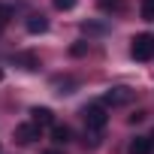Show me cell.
Wrapping results in <instances>:
<instances>
[{"mask_svg":"<svg viewBox=\"0 0 154 154\" xmlns=\"http://www.w3.org/2000/svg\"><path fill=\"white\" fill-rule=\"evenodd\" d=\"M82 118H85V127H88L91 133H100V130H103V127L109 124V115H106V106H103V103H94V106H85Z\"/></svg>","mask_w":154,"mask_h":154,"instance_id":"obj_1","label":"cell"},{"mask_svg":"<svg viewBox=\"0 0 154 154\" xmlns=\"http://www.w3.org/2000/svg\"><path fill=\"white\" fill-rule=\"evenodd\" d=\"M130 54H133V60H151V57H154V33H139V36H133Z\"/></svg>","mask_w":154,"mask_h":154,"instance_id":"obj_2","label":"cell"},{"mask_svg":"<svg viewBox=\"0 0 154 154\" xmlns=\"http://www.w3.org/2000/svg\"><path fill=\"white\" fill-rule=\"evenodd\" d=\"M133 100V91L130 88H124V85H118V88H109L106 94H103V106H127Z\"/></svg>","mask_w":154,"mask_h":154,"instance_id":"obj_3","label":"cell"},{"mask_svg":"<svg viewBox=\"0 0 154 154\" xmlns=\"http://www.w3.org/2000/svg\"><path fill=\"white\" fill-rule=\"evenodd\" d=\"M39 130H42V127H39V124H33V121H30V124H18V127H15V133H12V139H15L18 145H30V142H36V139H39Z\"/></svg>","mask_w":154,"mask_h":154,"instance_id":"obj_4","label":"cell"},{"mask_svg":"<svg viewBox=\"0 0 154 154\" xmlns=\"http://www.w3.org/2000/svg\"><path fill=\"white\" fill-rule=\"evenodd\" d=\"M30 121L39 127H54V112L45 106H36V109H30Z\"/></svg>","mask_w":154,"mask_h":154,"instance_id":"obj_5","label":"cell"},{"mask_svg":"<svg viewBox=\"0 0 154 154\" xmlns=\"http://www.w3.org/2000/svg\"><path fill=\"white\" fill-rule=\"evenodd\" d=\"M154 151V139L151 136H136L127 148V154H151Z\"/></svg>","mask_w":154,"mask_h":154,"instance_id":"obj_6","label":"cell"},{"mask_svg":"<svg viewBox=\"0 0 154 154\" xmlns=\"http://www.w3.org/2000/svg\"><path fill=\"white\" fill-rule=\"evenodd\" d=\"M51 139H54V145H66V142H72V130L66 124H54L51 127Z\"/></svg>","mask_w":154,"mask_h":154,"instance_id":"obj_7","label":"cell"},{"mask_svg":"<svg viewBox=\"0 0 154 154\" xmlns=\"http://www.w3.org/2000/svg\"><path fill=\"white\" fill-rule=\"evenodd\" d=\"M48 30V18L45 15H30L27 18V33H45Z\"/></svg>","mask_w":154,"mask_h":154,"instance_id":"obj_8","label":"cell"},{"mask_svg":"<svg viewBox=\"0 0 154 154\" xmlns=\"http://www.w3.org/2000/svg\"><path fill=\"white\" fill-rule=\"evenodd\" d=\"M100 9L103 12H121L124 9V0H100Z\"/></svg>","mask_w":154,"mask_h":154,"instance_id":"obj_9","label":"cell"},{"mask_svg":"<svg viewBox=\"0 0 154 154\" xmlns=\"http://www.w3.org/2000/svg\"><path fill=\"white\" fill-rule=\"evenodd\" d=\"M139 15L145 21H154V0H142V6H139Z\"/></svg>","mask_w":154,"mask_h":154,"instance_id":"obj_10","label":"cell"},{"mask_svg":"<svg viewBox=\"0 0 154 154\" xmlns=\"http://www.w3.org/2000/svg\"><path fill=\"white\" fill-rule=\"evenodd\" d=\"M9 18H12V9H9V6H3V3H0V33H3V27L9 24Z\"/></svg>","mask_w":154,"mask_h":154,"instance_id":"obj_11","label":"cell"},{"mask_svg":"<svg viewBox=\"0 0 154 154\" xmlns=\"http://www.w3.org/2000/svg\"><path fill=\"white\" fill-rule=\"evenodd\" d=\"M72 85H75L72 79H54V88H57V94H69L66 88H72Z\"/></svg>","mask_w":154,"mask_h":154,"instance_id":"obj_12","label":"cell"},{"mask_svg":"<svg viewBox=\"0 0 154 154\" xmlns=\"http://www.w3.org/2000/svg\"><path fill=\"white\" fill-rule=\"evenodd\" d=\"M72 6H75V0H54V9H60V12H66Z\"/></svg>","mask_w":154,"mask_h":154,"instance_id":"obj_13","label":"cell"},{"mask_svg":"<svg viewBox=\"0 0 154 154\" xmlns=\"http://www.w3.org/2000/svg\"><path fill=\"white\" fill-rule=\"evenodd\" d=\"M88 51V42H75L72 48H69V54H75V57H79V54H85Z\"/></svg>","mask_w":154,"mask_h":154,"instance_id":"obj_14","label":"cell"},{"mask_svg":"<svg viewBox=\"0 0 154 154\" xmlns=\"http://www.w3.org/2000/svg\"><path fill=\"white\" fill-rule=\"evenodd\" d=\"M139 121H145V112H136V115H130V124H139Z\"/></svg>","mask_w":154,"mask_h":154,"instance_id":"obj_15","label":"cell"},{"mask_svg":"<svg viewBox=\"0 0 154 154\" xmlns=\"http://www.w3.org/2000/svg\"><path fill=\"white\" fill-rule=\"evenodd\" d=\"M45 154H63V151H57V148H51V151H45Z\"/></svg>","mask_w":154,"mask_h":154,"instance_id":"obj_16","label":"cell"},{"mask_svg":"<svg viewBox=\"0 0 154 154\" xmlns=\"http://www.w3.org/2000/svg\"><path fill=\"white\" fill-rule=\"evenodd\" d=\"M0 82H3V69H0Z\"/></svg>","mask_w":154,"mask_h":154,"instance_id":"obj_17","label":"cell"}]
</instances>
